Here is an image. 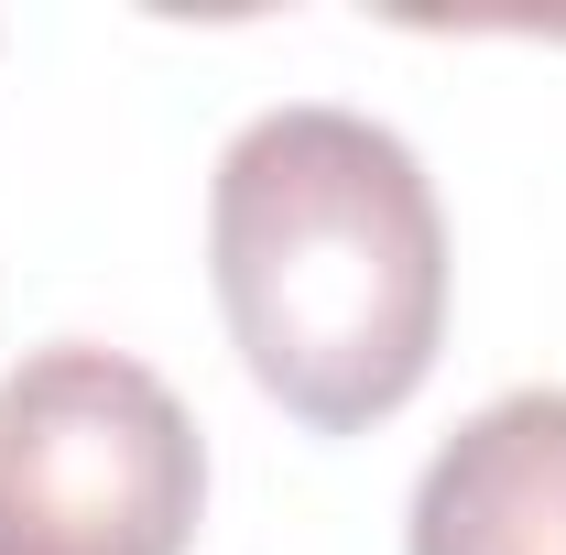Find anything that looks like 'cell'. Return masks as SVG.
<instances>
[{"label": "cell", "instance_id": "obj_2", "mask_svg": "<svg viewBox=\"0 0 566 555\" xmlns=\"http://www.w3.org/2000/svg\"><path fill=\"white\" fill-rule=\"evenodd\" d=\"M208 447L164 370L120 348H33L0 381V555H186Z\"/></svg>", "mask_w": 566, "mask_h": 555}, {"label": "cell", "instance_id": "obj_1", "mask_svg": "<svg viewBox=\"0 0 566 555\" xmlns=\"http://www.w3.org/2000/svg\"><path fill=\"white\" fill-rule=\"evenodd\" d=\"M218 316L305 436H370L447 348V218L415 142L359 109H262L208 186Z\"/></svg>", "mask_w": 566, "mask_h": 555}, {"label": "cell", "instance_id": "obj_3", "mask_svg": "<svg viewBox=\"0 0 566 555\" xmlns=\"http://www.w3.org/2000/svg\"><path fill=\"white\" fill-rule=\"evenodd\" d=\"M415 555H566V392H501L415 480Z\"/></svg>", "mask_w": 566, "mask_h": 555}]
</instances>
